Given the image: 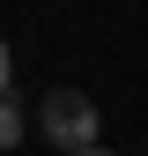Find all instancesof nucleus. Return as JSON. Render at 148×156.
<instances>
[{
  "instance_id": "1",
  "label": "nucleus",
  "mask_w": 148,
  "mask_h": 156,
  "mask_svg": "<svg viewBox=\"0 0 148 156\" xmlns=\"http://www.w3.org/2000/svg\"><path fill=\"white\" fill-rule=\"evenodd\" d=\"M37 119H45V134H52V141H59L67 156H82V149H96V104H89L82 89H52Z\"/></svg>"
},
{
  "instance_id": "2",
  "label": "nucleus",
  "mask_w": 148,
  "mask_h": 156,
  "mask_svg": "<svg viewBox=\"0 0 148 156\" xmlns=\"http://www.w3.org/2000/svg\"><path fill=\"white\" fill-rule=\"evenodd\" d=\"M15 141H22V112H15V97H8V104H0V149H15Z\"/></svg>"
},
{
  "instance_id": "4",
  "label": "nucleus",
  "mask_w": 148,
  "mask_h": 156,
  "mask_svg": "<svg viewBox=\"0 0 148 156\" xmlns=\"http://www.w3.org/2000/svg\"><path fill=\"white\" fill-rule=\"evenodd\" d=\"M82 156H111V149H82Z\"/></svg>"
},
{
  "instance_id": "3",
  "label": "nucleus",
  "mask_w": 148,
  "mask_h": 156,
  "mask_svg": "<svg viewBox=\"0 0 148 156\" xmlns=\"http://www.w3.org/2000/svg\"><path fill=\"white\" fill-rule=\"evenodd\" d=\"M15 97V60H8V45H0V104Z\"/></svg>"
}]
</instances>
